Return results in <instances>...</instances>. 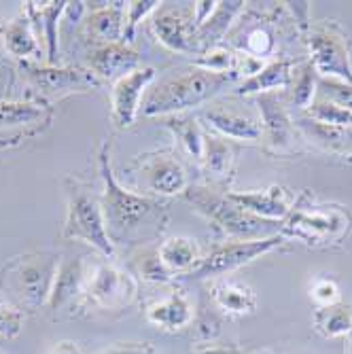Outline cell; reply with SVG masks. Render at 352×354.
I'll return each instance as SVG.
<instances>
[{
  "label": "cell",
  "instance_id": "obj_16",
  "mask_svg": "<svg viewBox=\"0 0 352 354\" xmlns=\"http://www.w3.org/2000/svg\"><path fill=\"white\" fill-rule=\"evenodd\" d=\"M228 196L246 212L274 223L284 221L295 204L293 198L289 196V191L282 187H270L263 191H246V193H228Z\"/></svg>",
  "mask_w": 352,
  "mask_h": 354
},
{
  "label": "cell",
  "instance_id": "obj_33",
  "mask_svg": "<svg viewBox=\"0 0 352 354\" xmlns=\"http://www.w3.org/2000/svg\"><path fill=\"white\" fill-rule=\"evenodd\" d=\"M196 66L210 73H238L240 75V55L225 47H212L198 55Z\"/></svg>",
  "mask_w": 352,
  "mask_h": 354
},
{
  "label": "cell",
  "instance_id": "obj_32",
  "mask_svg": "<svg viewBox=\"0 0 352 354\" xmlns=\"http://www.w3.org/2000/svg\"><path fill=\"white\" fill-rule=\"evenodd\" d=\"M316 71L312 68V64H302V66H295L293 68V77H291V83L286 87V98H289L291 104H297V106H308L312 102V95H314V87H316Z\"/></svg>",
  "mask_w": 352,
  "mask_h": 354
},
{
  "label": "cell",
  "instance_id": "obj_13",
  "mask_svg": "<svg viewBox=\"0 0 352 354\" xmlns=\"http://www.w3.org/2000/svg\"><path fill=\"white\" fill-rule=\"evenodd\" d=\"M24 71L39 91L47 95H64L75 91H89L100 87L102 81L95 77L89 68H75V66H51V64H35L24 62Z\"/></svg>",
  "mask_w": 352,
  "mask_h": 354
},
{
  "label": "cell",
  "instance_id": "obj_5",
  "mask_svg": "<svg viewBox=\"0 0 352 354\" xmlns=\"http://www.w3.org/2000/svg\"><path fill=\"white\" fill-rule=\"evenodd\" d=\"M57 268L59 259L53 252H26L5 266L0 282L15 293L21 304L39 308L49 301Z\"/></svg>",
  "mask_w": 352,
  "mask_h": 354
},
{
  "label": "cell",
  "instance_id": "obj_21",
  "mask_svg": "<svg viewBox=\"0 0 352 354\" xmlns=\"http://www.w3.org/2000/svg\"><path fill=\"white\" fill-rule=\"evenodd\" d=\"M68 3H26V15L35 26V32L45 37L47 43V64H57V45H59V24L64 9Z\"/></svg>",
  "mask_w": 352,
  "mask_h": 354
},
{
  "label": "cell",
  "instance_id": "obj_18",
  "mask_svg": "<svg viewBox=\"0 0 352 354\" xmlns=\"http://www.w3.org/2000/svg\"><path fill=\"white\" fill-rule=\"evenodd\" d=\"M204 119L210 127L223 136L234 140H259L263 136L261 119L250 117L242 111H236L232 106H212L204 113Z\"/></svg>",
  "mask_w": 352,
  "mask_h": 354
},
{
  "label": "cell",
  "instance_id": "obj_26",
  "mask_svg": "<svg viewBox=\"0 0 352 354\" xmlns=\"http://www.w3.org/2000/svg\"><path fill=\"white\" fill-rule=\"evenodd\" d=\"M0 37H3L5 49L17 59L28 62L30 57H37L41 53L35 26H32L28 15H19L15 19L5 21L0 26Z\"/></svg>",
  "mask_w": 352,
  "mask_h": 354
},
{
  "label": "cell",
  "instance_id": "obj_17",
  "mask_svg": "<svg viewBox=\"0 0 352 354\" xmlns=\"http://www.w3.org/2000/svg\"><path fill=\"white\" fill-rule=\"evenodd\" d=\"M89 9L91 13L85 19V30L95 47L123 43L125 3H89Z\"/></svg>",
  "mask_w": 352,
  "mask_h": 354
},
{
  "label": "cell",
  "instance_id": "obj_28",
  "mask_svg": "<svg viewBox=\"0 0 352 354\" xmlns=\"http://www.w3.org/2000/svg\"><path fill=\"white\" fill-rule=\"evenodd\" d=\"M164 125L174 134V138L178 140V145L183 147V151L202 162L204 155V140H206V132L202 130V125L198 119L187 117V115H172L164 119Z\"/></svg>",
  "mask_w": 352,
  "mask_h": 354
},
{
  "label": "cell",
  "instance_id": "obj_27",
  "mask_svg": "<svg viewBox=\"0 0 352 354\" xmlns=\"http://www.w3.org/2000/svg\"><path fill=\"white\" fill-rule=\"evenodd\" d=\"M244 3H216L214 11L208 15V19L198 28V55L219 47V41L228 35V30L234 21V17L242 11Z\"/></svg>",
  "mask_w": 352,
  "mask_h": 354
},
{
  "label": "cell",
  "instance_id": "obj_35",
  "mask_svg": "<svg viewBox=\"0 0 352 354\" xmlns=\"http://www.w3.org/2000/svg\"><path fill=\"white\" fill-rule=\"evenodd\" d=\"M242 49H244V55L248 57H254V59H259L270 55L274 51V37H272V32L266 28V26H257V28H252L244 43H242Z\"/></svg>",
  "mask_w": 352,
  "mask_h": 354
},
{
  "label": "cell",
  "instance_id": "obj_14",
  "mask_svg": "<svg viewBox=\"0 0 352 354\" xmlns=\"http://www.w3.org/2000/svg\"><path fill=\"white\" fill-rule=\"evenodd\" d=\"M53 111L41 102H0V138L11 134V140L35 136L51 123Z\"/></svg>",
  "mask_w": 352,
  "mask_h": 354
},
{
  "label": "cell",
  "instance_id": "obj_22",
  "mask_svg": "<svg viewBox=\"0 0 352 354\" xmlns=\"http://www.w3.org/2000/svg\"><path fill=\"white\" fill-rule=\"evenodd\" d=\"M210 297L219 310L232 316L252 314L257 308V295L252 288L232 278H214L210 282Z\"/></svg>",
  "mask_w": 352,
  "mask_h": 354
},
{
  "label": "cell",
  "instance_id": "obj_42",
  "mask_svg": "<svg viewBox=\"0 0 352 354\" xmlns=\"http://www.w3.org/2000/svg\"><path fill=\"white\" fill-rule=\"evenodd\" d=\"M200 354H232V352L230 350H221V348H208V350H204Z\"/></svg>",
  "mask_w": 352,
  "mask_h": 354
},
{
  "label": "cell",
  "instance_id": "obj_4",
  "mask_svg": "<svg viewBox=\"0 0 352 354\" xmlns=\"http://www.w3.org/2000/svg\"><path fill=\"white\" fill-rule=\"evenodd\" d=\"M183 198L194 206L200 214H204L212 227H216L221 234L232 236L236 240H261L276 236L272 234L276 230V225L280 227V223L259 218L244 208H240L236 202L230 200V196H221L214 193L212 189L206 187H187L183 193Z\"/></svg>",
  "mask_w": 352,
  "mask_h": 354
},
{
  "label": "cell",
  "instance_id": "obj_11",
  "mask_svg": "<svg viewBox=\"0 0 352 354\" xmlns=\"http://www.w3.org/2000/svg\"><path fill=\"white\" fill-rule=\"evenodd\" d=\"M153 37L174 53L198 55V26L194 7H159L151 19Z\"/></svg>",
  "mask_w": 352,
  "mask_h": 354
},
{
  "label": "cell",
  "instance_id": "obj_40",
  "mask_svg": "<svg viewBox=\"0 0 352 354\" xmlns=\"http://www.w3.org/2000/svg\"><path fill=\"white\" fill-rule=\"evenodd\" d=\"M49 354H83V352H81V348L75 342H57L49 350Z\"/></svg>",
  "mask_w": 352,
  "mask_h": 354
},
{
  "label": "cell",
  "instance_id": "obj_20",
  "mask_svg": "<svg viewBox=\"0 0 352 354\" xmlns=\"http://www.w3.org/2000/svg\"><path fill=\"white\" fill-rule=\"evenodd\" d=\"M257 104L261 113V130H266L268 145L276 151L286 149L293 140V125L280 98L276 93H261L257 95Z\"/></svg>",
  "mask_w": 352,
  "mask_h": 354
},
{
  "label": "cell",
  "instance_id": "obj_12",
  "mask_svg": "<svg viewBox=\"0 0 352 354\" xmlns=\"http://www.w3.org/2000/svg\"><path fill=\"white\" fill-rule=\"evenodd\" d=\"M155 81V68L140 66L132 73H127L119 81H115L111 91V119L117 130H127L132 127L147 89Z\"/></svg>",
  "mask_w": 352,
  "mask_h": 354
},
{
  "label": "cell",
  "instance_id": "obj_41",
  "mask_svg": "<svg viewBox=\"0 0 352 354\" xmlns=\"http://www.w3.org/2000/svg\"><path fill=\"white\" fill-rule=\"evenodd\" d=\"M104 354H151V350L147 346H117L113 350H106Z\"/></svg>",
  "mask_w": 352,
  "mask_h": 354
},
{
  "label": "cell",
  "instance_id": "obj_23",
  "mask_svg": "<svg viewBox=\"0 0 352 354\" xmlns=\"http://www.w3.org/2000/svg\"><path fill=\"white\" fill-rule=\"evenodd\" d=\"M155 252H157L159 263L164 266V270L170 276H176V274L189 276L202 261V252H200L198 242L191 238H183V236L162 242L155 248Z\"/></svg>",
  "mask_w": 352,
  "mask_h": 354
},
{
  "label": "cell",
  "instance_id": "obj_39",
  "mask_svg": "<svg viewBox=\"0 0 352 354\" xmlns=\"http://www.w3.org/2000/svg\"><path fill=\"white\" fill-rule=\"evenodd\" d=\"M310 295H312L314 301H318V304L325 308V306H333L337 301L340 291H337V284L333 280H329V278H318L312 284V288H310Z\"/></svg>",
  "mask_w": 352,
  "mask_h": 354
},
{
  "label": "cell",
  "instance_id": "obj_15",
  "mask_svg": "<svg viewBox=\"0 0 352 354\" xmlns=\"http://www.w3.org/2000/svg\"><path fill=\"white\" fill-rule=\"evenodd\" d=\"M138 64H140V55L132 49V45H125V43L100 45L87 57V68L102 83L119 81L127 73L140 68Z\"/></svg>",
  "mask_w": 352,
  "mask_h": 354
},
{
  "label": "cell",
  "instance_id": "obj_3",
  "mask_svg": "<svg viewBox=\"0 0 352 354\" xmlns=\"http://www.w3.org/2000/svg\"><path fill=\"white\" fill-rule=\"evenodd\" d=\"M350 230L352 214L348 210L327 204H308V196H302L286 218L280 221L282 238H293L314 248L342 242Z\"/></svg>",
  "mask_w": 352,
  "mask_h": 354
},
{
  "label": "cell",
  "instance_id": "obj_25",
  "mask_svg": "<svg viewBox=\"0 0 352 354\" xmlns=\"http://www.w3.org/2000/svg\"><path fill=\"white\" fill-rule=\"evenodd\" d=\"M293 64L286 59L270 62L261 66L259 73L244 79V83L236 89L238 95H261V93H274L278 89H286L293 77Z\"/></svg>",
  "mask_w": 352,
  "mask_h": 354
},
{
  "label": "cell",
  "instance_id": "obj_34",
  "mask_svg": "<svg viewBox=\"0 0 352 354\" xmlns=\"http://www.w3.org/2000/svg\"><path fill=\"white\" fill-rule=\"evenodd\" d=\"M157 0H134V3H125V30H123V43L130 45L136 35V26L140 19H145L149 13H155L159 9Z\"/></svg>",
  "mask_w": 352,
  "mask_h": 354
},
{
  "label": "cell",
  "instance_id": "obj_31",
  "mask_svg": "<svg viewBox=\"0 0 352 354\" xmlns=\"http://www.w3.org/2000/svg\"><path fill=\"white\" fill-rule=\"evenodd\" d=\"M306 113L316 123L331 125V127H344V130H350L352 127V113L327 98H321V95H316V98L306 106Z\"/></svg>",
  "mask_w": 352,
  "mask_h": 354
},
{
  "label": "cell",
  "instance_id": "obj_38",
  "mask_svg": "<svg viewBox=\"0 0 352 354\" xmlns=\"http://www.w3.org/2000/svg\"><path fill=\"white\" fill-rule=\"evenodd\" d=\"M138 272L142 274L145 280H151V282H166V280L172 278V276L164 270V266L159 263L155 250L142 252V254L138 257Z\"/></svg>",
  "mask_w": 352,
  "mask_h": 354
},
{
  "label": "cell",
  "instance_id": "obj_36",
  "mask_svg": "<svg viewBox=\"0 0 352 354\" xmlns=\"http://www.w3.org/2000/svg\"><path fill=\"white\" fill-rule=\"evenodd\" d=\"M316 95L321 98H327L335 104H340L342 109L352 113V85L344 83V81H335V79H318L316 85Z\"/></svg>",
  "mask_w": 352,
  "mask_h": 354
},
{
  "label": "cell",
  "instance_id": "obj_37",
  "mask_svg": "<svg viewBox=\"0 0 352 354\" xmlns=\"http://www.w3.org/2000/svg\"><path fill=\"white\" fill-rule=\"evenodd\" d=\"M24 312L7 301H0V339H15L24 331Z\"/></svg>",
  "mask_w": 352,
  "mask_h": 354
},
{
  "label": "cell",
  "instance_id": "obj_2",
  "mask_svg": "<svg viewBox=\"0 0 352 354\" xmlns=\"http://www.w3.org/2000/svg\"><path fill=\"white\" fill-rule=\"evenodd\" d=\"M238 79V73H210L198 66L174 73L147 89L140 113L145 117L183 115L185 111L214 100L221 91H225Z\"/></svg>",
  "mask_w": 352,
  "mask_h": 354
},
{
  "label": "cell",
  "instance_id": "obj_24",
  "mask_svg": "<svg viewBox=\"0 0 352 354\" xmlns=\"http://www.w3.org/2000/svg\"><path fill=\"white\" fill-rule=\"evenodd\" d=\"M147 318L149 323H153L155 327H162L164 331H178L191 325L194 306L180 291H172L168 297L153 301L147 308Z\"/></svg>",
  "mask_w": 352,
  "mask_h": 354
},
{
  "label": "cell",
  "instance_id": "obj_10",
  "mask_svg": "<svg viewBox=\"0 0 352 354\" xmlns=\"http://www.w3.org/2000/svg\"><path fill=\"white\" fill-rule=\"evenodd\" d=\"M140 183L151 198H172L187 191V172L180 159L172 151H155L140 155L138 170Z\"/></svg>",
  "mask_w": 352,
  "mask_h": 354
},
{
  "label": "cell",
  "instance_id": "obj_8",
  "mask_svg": "<svg viewBox=\"0 0 352 354\" xmlns=\"http://www.w3.org/2000/svg\"><path fill=\"white\" fill-rule=\"evenodd\" d=\"M280 242H282V236L276 234V236L261 238V240H236V242L221 244L202 257L200 266L189 274V278H196V280L223 278L225 274H232L240 270L242 266L252 263L254 259L272 252L276 246H280Z\"/></svg>",
  "mask_w": 352,
  "mask_h": 354
},
{
  "label": "cell",
  "instance_id": "obj_1",
  "mask_svg": "<svg viewBox=\"0 0 352 354\" xmlns=\"http://www.w3.org/2000/svg\"><path fill=\"white\" fill-rule=\"evenodd\" d=\"M100 176L104 183L100 206L104 212L106 232L113 242L121 240H140L142 230L149 236L162 232L166 223V204L157 198L142 196L125 189L111 168V142L106 140L98 155Z\"/></svg>",
  "mask_w": 352,
  "mask_h": 354
},
{
  "label": "cell",
  "instance_id": "obj_6",
  "mask_svg": "<svg viewBox=\"0 0 352 354\" xmlns=\"http://www.w3.org/2000/svg\"><path fill=\"white\" fill-rule=\"evenodd\" d=\"M64 240L85 242L102 257L115 254V242L106 232L100 198H95L85 185L77 180H68V208L66 223H64Z\"/></svg>",
  "mask_w": 352,
  "mask_h": 354
},
{
  "label": "cell",
  "instance_id": "obj_9",
  "mask_svg": "<svg viewBox=\"0 0 352 354\" xmlns=\"http://www.w3.org/2000/svg\"><path fill=\"white\" fill-rule=\"evenodd\" d=\"M138 284L127 274L111 263L95 266L85 286V301L98 310H121L130 306L136 297Z\"/></svg>",
  "mask_w": 352,
  "mask_h": 354
},
{
  "label": "cell",
  "instance_id": "obj_19",
  "mask_svg": "<svg viewBox=\"0 0 352 354\" xmlns=\"http://www.w3.org/2000/svg\"><path fill=\"white\" fill-rule=\"evenodd\" d=\"M87 280H89V276H87L85 257L59 261V268H57V274H55V282H53L47 306L51 310H59L64 306H68L71 301H75V297L85 293Z\"/></svg>",
  "mask_w": 352,
  "mask_h": 354
},
{
  "label": "cell",
  "instance_id": "obj_30",
  "mask_svg": "<svg viewBox=\"0 0 352 354\" xmlns=\"http://www.w3.org/2000/svg\"><path fill=\"white\" fill-rule=\"evenodd\" d=\"M202 162L206 164V170L210 174H214V176H228L230 170H232V162H234V155H232V149H230L228 140L221 138V136L206 134Z\"/></svg>",
  "mask_w": 352,
  "mask_h": 354
},
{
  "label": "cell",
  "instance_id": "obj_43",
  "mask_svg": "<svg viewBox=\"0 0 352 354\" xmlns=\"http://www.w3.org/2000/svg\"><path fill=\"white\" fill-rule=\"evenodd\" d=\"M350 164H352V157H350Z\"/></svg>",
  "mask_w": 352,
  "mask_h": 354
},
{
  "label": "cell",
  "instance_id": "obj_7",
  "mask_svg": "<svg viewBox=\"0 0 352 354\" xmlns=\"http://www.w3.org/2000/svg\"><path fill=\"white\" fill-rule=\"evenodd\" d=\"M310 45V64L312 68L323 75V79H335L352 85V64L348 37L335 21L316 24L308 37Z\"/></svg>",
  "mask_w": 352,
  "mask_h": 354
},
{
  "label": "cell",
  "instance_id": "obj_29",
  "mask_svg": "<svg viewBox=\"0 0 352 354\" xmlns=\"http://www.w3.org/2000/svg\"><path fill=\"white\" fill-rule=\"evenodd\" d=\"M314 323H316V329L327 337L346 335L352 331V312L348 306H342V304L325 306L316 312Z\"/></svg>",
  "mask_w": 352,
  "mask_h": 354
}]
</instances>
